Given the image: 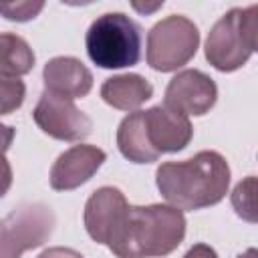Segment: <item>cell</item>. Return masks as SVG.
I'll return each mask as SVG.
<instances>
[{
	"label": "cell",
	"instance_id": "52a82bcc",
	"mask_svg": "<svg viewBox=\"0 0 258 258\" xmlns=\"http://www.w3.org/2000/svg\"><path fill=\"white\" fill-rule=\"evenodd\" d=\"M32 119L42 133L58 141H83L93 131V121L71 99L42 91L32 111Z\"/></svg>",
	"mask_w": 258,
	"mask_h": 258
},
{
	"label": "cell",
	"instance_id": "e0dca14e",
	"mask_svg": "<svg viewBox=\"0 0 258 258\" xmlns=\"http://www.w3.org/2000/svg\"><path fill=\"white\" fill-rule=\"evenodd\" d=\"M26 97V85L20 79L0 77V115H10L22 107Z\"/></svg>",
	"mask_w": 258,
	"mask_h": 258
},
{
	"label": "cell",
	"instance_id": "ffe728a7",
	"mask_svg": "<svg viewBox=\"0 0 258 258\" xmlns=\"http://www.w3.org/2000/svg\"><path fill=\"white\" fill-rule=\"evenodd\" d=\"M38 258H85L81 252L73 250V248H64V246H52L46 248L44 252L38 254Z\"/></svg>",
	"mask_w": 258,
	"mask_h": 258
},
{
	"label": "cell",
	"instance_id": "44dd1931",
	"mask_svg": "<svg viewBox=\"0 0 258 258\" xmlns=\"http://www.w3.org/2000/svg\"><path fill=\"white\" fill-rule=\"evenodd\" d=\"M181 258H218V252H216L210 244L198 242V244H194Z\"/></svg>",
	"mask_w": 258,
	"mask_h": 258
},
{
	"label": "cell",
	"instance_id": "9a60e30c",
	"mask_svg": "<svg viewBox=\"0 0 258 258\" xmlns=\"http://www.w3.org/2000/svg\"><path fill=\"white\" fill-rule=\"evenodd\" d=\"M36 56L30 44L14 34V32H0V77L18 79L28 75L34 69Z\"/></svg>",
	"mask_w": 258,
	"mask_h": 258
},
{
	"label": "cell",
	"instance_id": "7a4b0ae2",
	"mask_svg": "<svg viewBox=\"0 0 258 258\" xmlns=\"http://www.w3.org/2000/svg\"><path fill=\"white\" fill-rule=\"evenodd\" d=\"M185 216L165 204L129 206L107 244L117 258H161L185 238Z\"/></svg>",
	"mask_w": 258,
	"mask_h": 258
},
{
	"label": "cell",
	"instance_id": "603a6c76",
	"mask_svg": "<svg viewBox=\"0 0 258 258\" xmlns=\"http://www.w3.org/2000/svg\"><path fill=\"white\" fill-rule=\"evenodd\" d=\"M163 6V2H155V4H139V2H133V8L135 10H139V12H143V14H149V12H153V10H157V8H161Z\"/></svg>",
	"mask_w": 258,
	"mask_h": 258
},
{
	"label": "cell",
	"instance_id": "5bb4252c",
	"mask_svg": "<svg viewBox=\"0 0 258 258\" xmlns=\"http://www.w3.org/2000/svg\"><path fill=\"white\" fill-rule=\"evenodd\" d=\"M117 147L121 155L133 163H153L159 159L157 153L151 151L143 133L141 111H133L121 119L117 127Z\"/></svg>",
	"mask_w": 258,
	"mask_h": 258
},
{
	"label": "cell",
	"instance_id": "7402d4cb",
	"mask_svg": "<svg viewBox=\"0 0 258 258\" xmlns=\"http://www.w3.org/2000/svg\"><path fill=\"white\" fill-rule=\"evenodd\" d=\"M14 135H16V129H14V127L0 123V153H2V155L10 149V145H12V141H14Z\"/></svg>",
	"mask_w": 258,
	"mask_h": 258
},
{
	"label": "cell",
	"instance_id": "4fadbf2b",
	"mask_svg": "<svg viewBox=\"0 0 258 258\" xmlns=\"http://www.w3.org/2000/svg\"><path fill=\"white\" fill-rule=\"evenodd\" d=\"M153 97V85L135 73L109 77L101 85V99L119 111H137L145 101Z\"/></svg>",
	"mask_w": 258,
	"mask_h": 258
},
{
	"label": "cell",
	"instance_id": "9c48e42d",
	"mask_svg": "<svg viewBox=\"0 0 258 258\" xmlns=\"http://www.w3.org/2000/svg\"><path fill=\"white\" fill-rule=\"evenodd\" d=\"M141 121L147 145L159 157L161 153H177L185 149L194 137L189 117L165 105H155L147 111H141Z\"/></svg>",
	"mask_w": 258,
	"mask_h": 258
},
{
	"label": "cell",
	"instance_id": "ac0fdd59",
	"mask_svg": "<svg viewBox=\"0 0 258 258\" xmlns=\"http://www.w3.org/2000/svg\"><path fill=\"white\" fill-rule=\"evenodd\" d=\"M42 8H44V2H30V0L0 2V16L12 22H28L36 18Z\"/></svg>",
	"mask_w": 258,
	"mask_h": 258
},
{
	"label": "cell",
	"instance_id": "3957f363",
	"mask_svg": "<svg viewBox=\"0 0 258 258\" xmlns=\"http://www.w3.org/2000/svg\"><path fill=\"white\" fill-rule=\"evenodd\" d=\"M141 38V26L133 18L123 12H105L91 22L85 48L97 67L125 69L139 62Z\"/></svg>",
	"mask_w": 258,
	"mask_h": 258
},
{
	"label": "cell",
	"instance_id": "6da1fadb",
	"mask_svg": "<svg viewBox=\"0 0 258 258\" xmlns=\"http://www.w3.org/2000/svg\"><path fill=\"white\" fill-rule=\"evenodd\" d=\"M165 202L177 210H204L220 204L230 185V165L218 151L204 149L183 161H165L155 171Z\"/></svg>",
	"mask_w": 258,
	"mask_h": 258
},
{
	"label": "cell",
	"instance_id": "277c9868",
	"mask_svg": "<svg viewBox=\"0 0 258 258\" xmlns=\"http://www.w3.org/2000/svg\"><path fill=\"white\" fill-rule=\"evenodd\" d=\"M258 6L230 8L210 28L206 38V58L220 73L238 71L256 50Z\"/></svg>",
	"mask_w": 258,
	"mask_h": 258
},
{
	"label": "cell",
	"instance_id": "ba28073f",
	"mask_svg": "<svg viewBox=\"0 0 258 258\" xmlns=\"http://www.w3.org/2000/svg\"><path fill=\"white\" fill-rule=\"evenodd\" d=\"M218 101V87L214 79L198 69H185L177 73L165 87L163 105L189 117H202Z\"/></svg>",
	"mask_w": 258,
	"mask_h": 258
},
{
	"label": "cell",
	"instance_id": "d6986e66",
	"mask_svg": "<svg viewBox=\"0 0 258 258\" xmlns=\"http://www.w3.org/2000/svg\"><path fill=\"white\" fill-rule=\"evenodd\" d=\"M10 185H12V167L10 161L0 153V198L8 194Z\"/></svg>",
	"mask_w": 258,
	"mask_h": 258
},
{
	"label": "cell",
	"instance_id": "5b68a950",
	"mask_svg": "<svg viewBox=\"0 0 258 258\" xmlns=\"http://www.w3.org/2000/svg\"><path fill=\"white\" fill-rule=\"evenodd\" d=\"M200 46V30L183 14L161 18L147 32V64L159 73H171L187 64Z\"/></svg>",
	"mask_w": 258,
	"mask_h": 258
},
{
	"label": "cell",
	"instance_id": "30bf717a",
	"mask_svg": "<svg viewBox=\"0 0 258 258\" xmlns=\"http://www.w3.org/2000/svg\"><path fill=\"white\" fill-rule=\"evenodd\" d=\"M127 208H129L127 198L119 187L103 185L95 189L89 196L83 212L85 230L91 236V240L107 246L113 234L117 232Z\"/></svg>",
	"mask_w": 258,
	"mask_h": 258
},
{
	"label": "cell",
	"instance_id": "cb8c5ba5",
	"mask_svg": "<svg viewBox=\"0 0 258 258\" xmlns=\"http://www.w3.org/2000/svg\"><path fill=\"white\" fill-rule=\"evenodd\" d=\"M238 258H258V252H256V248H248V250L242 252Z\"/></svg>",
	"mask_w": 258,
	"mask_h": 258
},
{
	"label": "cell",
	"instance_id": "2e32d148",
	"mask_svg": "<svg viewBox=\"0 0 258 258\" xmlns=\"http://www.w3.org/2000/svg\"><path fill=\"white\" fill-rule=\"evenodd\" d=\"M254 194H256V177L254 175H248L246 179H242L234 191H232V206L236 210V214L254 224L256 222V206H254Z\"/></svg>",
	"mask_w": 258,
	"mask_h": 258
},
{
	"label": "cell",
	"instance_id": "8992f818",
	"mask_svg": "<svg viewBox=\"0 0 258 258\" xmlns=\"http://www.w3.org/2000/svg\"><path fill=\"white\" fill-rule=\"evenodd\" d=\"M54 212L46 204H22L0 220V258H20L22 252L48 242L54 232Z\"/></svg>",
	"mask_w": 258,
	"mask_h": 258
},
{
	"label": "cell",
	"instance_id": "8fae6325",
	"mask_svg": "<svg viewBox=\"0 0 258 258\" xmlns=\"http://www.w3.org/2000/svg\"><path fill=\"white\" fill-rule=\"evenodd\" d=\"M107 153L97 145H73L62 151L50 167V187L56 191H71L87 183L105 163Z\"/></svg>",
	"mask_w": 258,
	"mask_h": 258
},
{
	"label": "cell",
	"instance_id": "7c38bea8",
	"mask_svg": "<svg viewBox=\"0 0 258 258\" xmlns=\"http://www.w3.org/2000/svg\"><path fill=\"white\" fill-rule=\"evenodd\" d=\"M44 91L67 99L87 97L93 89V73L75 56H54L42 69Z\"/></svg>",
	"mask_w": 258,
	"mask_h": 258
}]
</instances>
